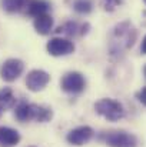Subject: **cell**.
Returning a JSON list of instances; mask_svg holds the SVG:
<instances>
[{
  "mask_svg": "<svg viewBox=\"0 0 146 147\" xmlns=\"http://www.w3.org/2000/svg\"><path fill=\"white\" fill-rule=\"evenodd\" d=\"M136 29L130 22L116 24L109 37V54L113 59H120L136 42Z\"/></svg>",
  "mask_w": 146,
  "mask_h": 147,
  "instance_id": "1",
  "label": "cell"
},
{
  "mask_svg": "<svg viewBox=\"0 0 146 147\" xmlns=\"http://www.w3.org/2000/svg\"><path fill=\"white\" fill-rule=\"evenodd\" d=\"M95 110L97 114L103 116L109 121H117L125 116V109L123 106L112 98H102L95 104Z\"/></svg>",
  "mask_w": 146,
  "mask_h": 147,
  "instance_id": "2",
  "label": "cell"
},
{
  "mask_svg": "<svg viewBox=\"0 0 146 147\" xmlns=\"http://www.w3.org/2000/svg\"><path fill=\"white\" fill-rule=\"evenodd\" d=\"M109 147H136L138 139L129 131L125 130H113L107 131L102 137Z\"/></svg>",
  "mask_w": 146,
  "mask_h": 147,
  "instance_id": "3",
  "label": "cell"
},
{
  "mask_svg": "<svg viewBox=\"0 0 146 147\" xmlns=\"http://www.w3.org/2000/svg\"><path fill=\"white\" fill-rule=\"evenodd\" d=\"M23 61L19 59H7L0 67V76L4 82H14L23 71Z\"/></svg>",
  "mask_w": 146,
  "mask_h": 147,
  "instance_id": "4",
  "label": "cell"
},
{
  "mask_svg": "<svg viewBox=\"0 0 146 147\" xmlns=\"http://www.w3.org/2000/svg\"><path fill=\"white\" fill-rule=\"evenodd\" d=\"M85 77L77 71L66 73L62 79V89L67 93H80L85 89Z\"/></svg>",
  "mask_w": 146,
  "mask_h": 147,
  "instance_id": "5",
  "label": "cell"
},
{
  "mask_svg": "<svg viewBox=\"0 0 146 147\" xmlns=\"http://www.w3.org/2000/svg\"><path fill=\"white\" fill-rule=\"evenodd\" d=\"M50 80V76L45 70H32L26 77V86L32 92H39L46 87Z\"/></svg>",
  "mask_w": 146,
  "mask_h": 147,
  "instance_id": "6",
  "label": "cell"
},
{
  "mask_svg": "<svg viewBox=\"0 0 146 147\" xmlns=\"http://www.w3.org/2000/svg\"><path fill=\"white\" fill-rule=\"evenodd\" d=\"M46 47L52 56H66V54L73 53V50H75L73 43L67 39H63V37L50 39Z\"/></svg>",
  "mask_w": 146,
  "mask_h": 147,
  "instance_id": "7",
  "label": "cell"
},
{
  "mask_svg": "<svg viewBox=\"0 0 146 147\" xmlns=\"http://www.w3.org/2000/svg\"><path fill=\"white\" fill-rule=\"evenodd\" d=\"M92 136H93L92 127H89V126H80L77 129L70 130L67 133V136H66V140L70 144H73V146H82L86 142H89L92 139Z\"/></svg>",
  "mask_w": 146,
  "mask_h": 147,
  "instance_id": "8",
  "label": "cell"
},
{
  "mask_svg": "<svg viewBox=\"0 0 146 147\" xmlns=\"http://www.w3.org/2000/svg\"><path fill=\"white\" fill-rule=\"evenodd\" d=\"M20 142V134L17 130L10 127H0V146L13 147Z\"/></svg>",
  "mask_w": 146,
  "mask_h": 147,
  "instance_id": "9",
  "label": "cell"
},
{
  "mask_svg": "<svg viewBox=\"0 0 146 147\" xmlns=\"http://www.w3.org/2000/svg\"><path fill=\"white\" fill-rule=\"evenodd\" d=\"M33 26H35V29H36V32L39 34H49L52 27H53V19L49 16L48 13L36 16L35 22H33Z\"/></svg>",
  "mask_w": 146,
  "mask_h": 147,
  "instance_id": "10",
  "label": "cell"
},
{
  "mask_svg": "<svg viewBox=\"0 0 146 147\" xmlns=\"http://www.w3.org/2000/svg\"><path fill=\"white\" fill-rule=\"evenodd\" d=\"M49 7L50 6L46 0H30V1H27V14H30L33 17L45 14V13H48Z\"/></svg>",
  "mask_w": 146,
  "mask_h": 147,
  "instance_id": "11",
  "label": "cell"
},
{
  "mask_svg": "<svg viewBox=\"0 0 146 147\" xmlns=\"http://www.w3.org/2000/svg\"><path fill=\"white\" fill-rule=\"evenodd\" d=\"M16 106V97L10 87H4L0 90V109L7 110Z\"/></svg>",
  "mask_w": 146,
  "mask_h": 147,
  "instance_id": "12",
  "label": "cell"
},
{
  "mask_svg": "<svg viewBox=\"0 0 146 147\" xmlns=\"http://www.w3.org/2000/svg\"><path fill=\"white\" fill-rule=\"evenodd\" d=\"M16 117L20 121L33 120V104L29 103H20L16 107Z\"/></svg>",
  "mask_w": 146,
  "mask_h": 147,
  "instance_id": "13",
  "label": "cell"
},
{
  "mask_svg": "<svg viewBox=\"0 0 146 147\" xmlns=\"http://www.w3.org/2000/svg\"><path fill=\"white\" fill-rule=\"evenodd\" d=\"M26 1L27 0H1V7L9 13H16L26 6Z\"/></svg>",
  "mask_w": 146,
  "mask_h": 147,
  "instance_id": "14",
  "label": "cell"
},
{
  "mask_svg": "<svg viewBox=\"0 0 146 147\" xmlns=\"http://www.w3.org/2000/svg\"><path fill=\"white\" fill-rule=\"evenodd\" d=\"M73 7L77 13H89L92 10V3L90 0H76L73 3Z\"/></svg>",
  "mask_w": 146,
  "mask_h": 147,
  "instance_id": "15",
  "label": "cell"
},
{
  "mask_svg": "<svg viewBox=\"0 0 146 147\" xmlns=\"http://www.w3.org/2000/svg\"><path fill=\"white\" fill-rule=\"evenodd\" d=\"M76 30H77V24L76 23H67V24H65L63 27L59 29V32H63V33H66L69 36H73L76 33Z\"/></svg>",
  "mask_w": 146,
  "mask_h": 147,
  "instance_id": "16",
  "label": "cell"
},
{
  "mask_svg": "<svg viewBox=\"0 0 146 147\" xmlns=\"http://www.w3.org/2000/svg\"><path fill=\"white\" fill-rule=\"evenodd\" d=\"M103 1H105V9L109 11H113L115 7L122 4V0H103Z\"/></svg>",
  "mask_w": 146,
  "mask_h": 147,
  "instance_id": "17",
  "label": "cell"
},
{
  "mask_svg": "<svg viewBox=\"0 0 146 147\" xmlns=\"http://www.w3.org/2000/svg\"><path fill=\"white\" fill-rule=\"evenodd\" d=\"M138 98H139V101L143 104V106H146V87H143L141 92H139V94H138Z\"/></svg>",
  "mask_w": 146,
  "mask_h": 147,
  "instance_id": "18",
  "label": "cell"
},
{
  "mask_svg": "<svg viewBox=\"0 0 146 147\" xmlns=\"http://www.w3.org/2000/svg\"><path fill=\"white\" fill-rule=\"evenodd\" d=\"M141 50H142V53L146 54V36L143 37V42H142V46H141Z\"/></svg>",
  "mask_w": 146,
  "mask_h": 147,
  "instance_id": "19",
  "label": "cell"
},
{
  "mask_svg": "<svg viewBox=\"0 0 146 147\" xmlns=\"http://www.w3.org/2000/svg\"><path fill=\"white\" fill-rule=\"evenodd\" d=\"M143 71H145V76H146V66H145V70H143Z\"/></svg>",
  "mask_w": 146,
  "mask_h": 147,
  "instance_id": "20",
  "label": "cell"
},
{
  "mask_svg": "<svg viewBox=\"0 0 146 147\" xmlns=\"http://www.w3.org/2000/svg\"><path fill=\"white\" fill-rule=\"evenodd\" d=\"M143 1H145V3H146V0H143Z\"/></svg>",
  "mask_w": 146,
  "mask_h": 147,
  "instance_id": "21",
  "label": "cell"
},
{
  "mask_svg": "<svg viewBox=\"0 0 146 147\" xmlns=\"http://www.w3.org/2000/svg\"><path fill=\"white\" fill-rule=\"evenodd\" d=\"M0 111H1V109H0Z\"/></svg>",
  "mask_w": 146,
  "mask_h": 147,
  "instance_id": "22",
  "label": "cell"
},
{
  "mask_svg": "<svg viewBox=\"0 0 146 147\" xmlns=\"http://www.w3.org/2000/svg\"><path fill=\"white\" fill-rule=\"evenodd\" d=\"M32 147H33V146H32Z\"/></svg>",
  "mask_w": 146,
  "mask_h": 147,
  "instance_id": "23",
  "label": "cell"
}]
</instances>
